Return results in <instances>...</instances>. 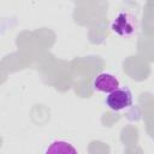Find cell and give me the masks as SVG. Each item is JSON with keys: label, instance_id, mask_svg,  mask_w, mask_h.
Masks as SVG:
<instances>
[{"label": "cell", "instance_id": "obj_1", "mask_svg": "<svg viewBox=\"0 0 154 154\" xmlns=\"http://www.w3.org/2000/svg\"><path fill=\"white\" fill-rule=\"evenodd\" d=\"M138 19L130 11H120L111 24V29L119 36H130L137 31Z\"/></svg>", "mask_w": 154, "mask_h": 154}, {"label": "cell", "instance_id": "obj_3", "mask_svg": "<svg viewBox=\"0 0 154 154\" xmlns=\"http://www.w3.org/2000/svg\"><path fill=\"white\" fill-rule=\"evenodd\" d=\"M93 87L94 89H96L97 91L101 93H108L111 94L112 91L117 90L120 87V82L119 79L109 72H101L99 73L94 81H93Z\"/></svg>", "mask_w": 154, "mask_h": 154}, {"label": "cell", "instance_id": "obj_4", "mask_svg": "<svg viewBox=\"0 0 154 154\" xmlns=\"http://www.w3.org/2000/svg\"><path fill=\"white\" fill-rule=\"evenodd\" d=\"M45 154H78V152L70 142L64 140H57L47 147Z\"/></svg>", "mask_w": 154, "mask_h": 154}, {"label": "cell", "instance_id": "obj_2", "mask_svg": "<svg viewBox=\"0 0 154 154\" xmlns=\"http://www.w3.org/2000/svg\"><path fill=\"white\" fill-rule=\"evenodd\" d=\"M132 102H134L132 93L128 87H119L117 90L112 91L106 97V105L112 111L116 112L131 107Z\"/></svg>", "mask_w": 154, "mask_h": 154}]
</instances>
